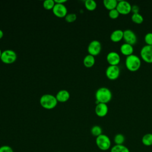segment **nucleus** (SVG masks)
<instances>
[{
    "instance_id": "1",
    "label": "nucleus",
    "mask_w": 152,
    "mask_h": 152,
    "mask_svg": "<svg viewBox=\"0 0 152 152\" xmlns=\"http://www.w3.org/2000/svg\"><path fill=\"white\" fill-rule=\"evenodd\" d=\"M96 100L99 103H107L112 98V93L110 90L107 87H102L98 88L95 93Z\"/></svg>"
},
{
    "instance_id": "2",
    "label": "nucleus",
    "mask_w": 152,
    "mask_h": 152,
    "mask_svg": "<svg viewBox=\"0 0 152 152\" xmlns=\"http://www.w3.org/2000/svg\"><path fill=\"white\" fill-rule=\"evenodd\" d=\"M125 64L126 68L129 71L135 72L140 69L141 65V61L139 56L135 54H132L126 56Z\"/></svg>"
},
{
    "instance_id": "3",
    "label": "nucleus",
    "mask_w": 152,
    "mask_h": 152,
    "mask_svg": "<svg viewBox=\"0 0 152 152\" xmlns=\"http://www.w3.org/2000/svg\"><path fill=\"white\" fill-rule=\"evenodd\" d=\"M40 103L46 109H52L57 105L58 101L55 96L50 94H45L40 97Z\"/></svg>"
},
{
    "instance_id": "4",
    "label": "nucleus",
    "mask_w": 152,
    "mask_h": 152,
    "mask_svg": "<svg viewBox=\"0 0 152 152\" xmlns=\"http://www.w3.org/2000/svg\"><path fill=\"white\" fill-rule=\"evenodd\" d=\"M96 144L100 150L107 151L110 149L112 142L110 138L107 135L102 134L96 138Z\"/></svg>"
},
{
    "instance_id": "5",
    "label": "nucleus",
    "mask_w": 152,
    "mask_h": 152,
    "mask_svg": "<svg viewBox=\"0 0 152 152\" xmlns=\"http://www.w3.org/2000/svg\"><path fill=\"white\" fill-rule=\"evenodd\" d=\"M17 58V54L14 50L11 49H7L2 52L1 60L4 64H11L14 63L16 61Z\"/></svg>"
},
{
    "instance_id": "6",
    "label": "nucleus",
    "mask_w": 152,
    "mask_h": 152,
    "mask_svg": "<svg viewBox=\"0 0 152 152\" xmlns=\"http://www.w3.org/2000/svg\"><path fill=\"white\" fill-rule=\"evenodd\" d=\"M140 56L142 60L148 64L152 63V46L144 45L140 50Z\"/></svg>"
},
{
    "instance_id": "7",
    "label": "nucleus",
    "mask_w": 152,
    "mask_h": 152,
    "mask_svg": "<svg viewBox=\"0 0 152 152\" xmlns=\"http://www.w3.org/2000/svg\"><path fill=\"white\" fill-rule=\"evenodd\" d=\"M105 74L108 79L116 80L120 75V68L118 65H109L106 69Z\"/></svg>"
},
{
    "instance_id": "8",
    "label": "nucleus",
    "mask_w": 152,
    "mask_h": 152,
    "mask_svg": "<svg viewBox=\"0 0 152 152\" xmlns=\"http://www.w3.org/2000/svg\"><path fill=\"white\" fill-rule=\"evenodd\" d=\"M101 50V43L97 40H94L90 42L87 47V51L88 52V54L94 56L99 55L100 53Z\"/></svg>"
},
{
    "instance_id": "9",
    "label": "nucleus",
    "mask_w": 152,
    "mask_h": 152,
    "mask_svg": "<svg viewBox=\"0 0 152 152\" xmlns=\"http://www.w3.org/2000/svg\"><path fill=\"white\" fill-rule=\"evenodd\" d=\"M131 8L132 5L129 2L121 0L118 1L116 9L118 10L120 14L126 15L131 12Z\"/></svg>"
},
{
    "instance_id": "10",
    "label": "nucleus",
    "mask_w": 152,
    "mask_h": 152,
    "mask_svg": "<svg viewBox=\"0 0 152 152\" xmlns=\"http://www.w3.org/2000/svg\"><path fill=\"white\" fill-rule=\"evenodd\" d=\"M123 39L125 43L134 45L137 43V37L136 34L131 29H126L124 30Z\"/></svg>"
},
{
    "instance_id": "11",
    "label": "nucleus",
    "mask_w": 152,
    "mask_h": 152,
    "mask_svg": "<svg viewBox=\"0 0 152 152\" xmlns=\"http://www.w3.org/2000/svg\"><path fill=\"white\" fill-rule=\"evenodd\" d=\"M106 61L109 65H118L121 61L119 54L115 51H111L106 55Z\"/></svg>"
},
{
    "instance_id": "12",
    "label": "nucleus",
    "mask_w": 152,
    "mask_h": 152,
    "mask_svg": "<svg viewBox=\"0 0 152 152\" xmlns=\"http://www.w3.org/2000/svg\"><path fill=\"white\" fill-rule=\"evenodd\" d=\"M52 12L55 16L59 18H63L67 14V9L64 4H55L52 9Z\"/></svg>"
},
{
    "instance_id": "13",
    "label": "nucleus",
    "mask_w": 152,
    "mask_h": 152,
    "mask_svg": "<svg viewBox=\"0 0 152 152\" xmlns=\"http://www.w3.org/2000/svg\"><path fill=\"white\" fill-rule=\"evenodd\" d=\"M108 106L106 103H99L95 107V113L99 117H104L108 113Z\"/></svg>"
},
{
    "instance_id": "14",
    "label": "nucleus",
    "mask_w": 152,
    "mask_h": 152,
    "mask_svg": "<svg viewBox=\"0 0 152 152\" xmlns=\"http://www.w3.org/2000/svg\"><path fill=\"white\" fill-rule=\"evenodd\" d=\"M120 52L122 55L126 56H129L133 54V52H134L133 45H131L126 43H124L120 46Z\"/></svg>"
},
{
    "instance_id": "15",
    "label": "nucleus",
    "mask_w": 152,
    "mask_h": 152,
    "mask_svg": "<svg viewBox=\"0 0 152 152\" xmlns=\"http://www.w3.org/2000/svg\"><path fill=\"white\" fill-rule=\"evenodd\" d=\"M123 37L124 31L121 29H116L111 33L110 39L113 42H119L123 39Z\"/></svg>"
},
{
    "instance_id": "16",
    "label": "nucleus",
    "mask_w": 152,
    "mask_h": 152,
    "mask_svg": "<svg viewBox=\"0 0 152 152\" xmlns=\"http://www.w3.org/2000/svg\"><path fill=\"white\" fill-rule=\"evenodd\" d=\"M55 97L58 102L63 103L66 102L69 100L70 97V94L66 90H61L57 93Z\"/></svg>"
},
{
    "instance_id": "17",
    "label": "nucleus",
    "mask_w": 152,
    "mask_h": 152,
    "mask_svg": "<svg viewBox=\"0 0 152 152\" xmlns=\"http://www.w3.org/2000/svg\"><path fill=\"white\" fill-rule=\"evenodd\" d=\"M95 64V58L90 54L86 55L83 59V64L87 68L92 67Z\"/></svg>"
},
{
    "instance_id": "18",
    "label": "nucleus",
    "mask_w": 152,
    "mask_h": 152,
    "mask_svg": "<svg viewBox=\"0 0 152 152\" xmlns=\"http://www.w3.org/2000/svg\"><path fill=\"white\" fill-rule=\"evenodd\" d=\"M118 1L117 0H104L103 1L104 7L109 11L116 8Z\"/></svg>"
},
{
    "instance_id": "19",
    "label": "nucleus",
    "mask_w": 152,
    "mask_h": 152,
    "mask_svg": "<svg viewBox=\"0 0 152 152\" xmlns=\"http://www.w3.org/2000/svg\"><path fill=\"white\" fill-rule=\"evenodd\" d=\"M141 142L145 146L152 145V133H147L144 134L141 139Z\"/></svg>"
},
{
    "instance_id": "20",
    "label": "nucleus",
    "mask_w": 152,
    "mask_h": 152,
    "mask_svg": "<svg viewBox=\"0 0 152 152\" xmlns=\"http://www.w3.org/2000/svg\"><path fill=\"white\" fill-rule=\"evenodd\" d=\"M110 152H130L129 148L123 145H114L110 148Z\"/></svg>"
},
{
    "instance_id": "21",
    "label": "nucleus",
    "mask_w": 152,
    "mask_h": 152,
    "mask_svg": "<svg viewBox=\"0 0 152 152\" xmlns=\"http://www.w3.org/2000/svg\"><path fill=\"white\" fill-rule=\"evenodd\" d=\"M125 140V136L122 134H117L113 138V141L115 145H123Z\"/></svg>"
},
{
    "instance_id": "22",
    "label": "nucleus",
    "mask_w": 152,
    "mask_h": 152,
    "mask_svg": "<svg viewBox=\"0 0 152 152\" xmlns=\"http://www.w3.org/2000/svg\"><path fill=\"white\" fill-rule=\"evenodd\" d=\"M85 7L88 11H94L97 7V3L94 0H86L84 3Z\"/></svg>"
},
{
    "instance_id": "23",
    "label": "nucleus",
    "mask_w": 152,
    "mask_h": 152,
    "mask_svg": "<svg viewBox=\"0 0 152 152\" xmlns=\"http://www.w3.org/2000/svg\"><path fill=\"white\" fill-rule=\"evenodd\" d=\"M131 20L136 24H141L144 21V18L141 14L138 13L132 14L131 15Z\"/></svg>"
},
{
    "instance_id": "24",
    "label": "nucleus",
    "mask_w": 152,
    "mask_h": 152,
    "mask_svg": "<svg viewBox=\"0 0 152 152\" xmlns=\"http://www.w3.org/2000/svg\"><path fill=\"white\" fill-rule=\"evenodd\" d=\"M90 132H91V134L94 137H97L98 136L102 134V129L99 125H94L91 128Z\"/></svg>"
},
{
    "instance_id": "25",
    "label": "nucleus",
    "mask_w": 152,
    "mask_h": 152,
    "mask_svg": "<svg viewBox=\"0 0 152 152\" xmlns=\"http://www.w3.org/2000/svg\"><path fill=\"white\" fill-rule=\"evenodd\" d=\"M55 5V1L53 0H46L43 2V6L45 9L47 10H52Z\"/></svg>"
},
{
    "instance_id": "26",
    "label": "nucleus",
    "mask_w": 152,
    "mask_h": 152,
    "mask_svg": "<svg viewBox=\"0 0 152 152\" xmlns=\"http://www.w3.org/2000/svg\"><path fill=\"white\" fill-rule=\"evenodd\" d=\"M65 21L68 23H72L75 21L77 19V15L74 13H69L67 14L66 15L65 17Z\"/></svg>"
},
{
    "instance_id": "27",
    "label": "nucleus",
    "mask_w": 152,
    "mask_h": 152,
    "mask_svg": "<svg viewBox=\"0 0 152 152\" xmlns=\"http://www.w3.org/2000/svg\"><path fill=\"white\" fill-rule=\"evenodd\" d=\"M144 41L147 45L152 46V33L149 32L145 34L144 36Z\"/></svg>"
},
{
    "instance_id": "28",
    "label": "nucleus",
    "mask_w": 152,
    "mask_h": 152,
    "mask_svg": "<svg viewBox=\"0 0 152 152\" xmlns=\"http://www.w3.org/2000/svg\"><path fill=\"white\" fill-rule=\"evenodd\" d=\"M119 14H120L119 13V12L118 11V10L116 8L109 11V17L112 19L117 18L119 17Z\"/></svg>"
},
{
    "instance_id": "29",
    "label": "nucleus",
    "mask_w": 152,
    "mask_h": 152,
    "mask_svg": "<svg viewBox=\"0 0 152 152\" xmlns=\"http://www.w3.org/2000/svg\"><path fill=\"white\" fill-rule=\"evenodd\" d=\"M0 152H14V151L10 146L4 145L0 147Z\"/></svg>"
},
{
    "instance_id": "30",
    "label": "nucleus",
    "mask_w": 152,
    "mask_h": 152,
    "mask_svg": "<svg viewBox=\"0 0 152 152\" xmlns=\"http://www.w3.org/2000/svg\"><path fill=\"white\" fill-rule=\"evenodd\" d=\"M131 12H132V14L138 13L139 12V7H138V5H132Z\"/></svg>"
},
{
    "instance_id": "31",
    "label": "nucleus",
    "mask_w": 152,
    "mask_h": 152,
    "mask_svg": "<svg viewBox=\"0 0 152 152\" xmlns=\"http://www.w3.org/2000/svg\"><path fill=\"white\" fill-rule=\"evenodd\" d=\"M66 0H55V4H64L65 2H66Z\"/></svg>"
},
{
    "instance_id": "32",
    "label": "nucleus",
    "mask_w": 152,
    "mask_h": 152,
    "mask_svg": "<svg viewBox=\"0 0 152 152\" xmlns=\"http://www.w3.org/2000/svg\"><path fill=\"white\" fill-rule=\"evenodd\" d=\"M3 36H4V32H3V31L2 30L0 29V39L2 38Z\"/></svg>"
},
{
    "instance_id": "33",
    "label": "nucleus",
    "mask_w": 152,
    "mask_h": 152,
    "mask_svg": "<svg viewBox=\"0 0 152 152\" xmlns=\"http://www.w3.org/2000/svg\"><path fill=\"white\" fill-rule=\"evenodd\" d=\"M2 52L1 50L0 49V59H1V55H2Z\"/></svg>"
},
{
    "instance_id": "34",
    "label": "nucleus",
    "mask_w": 152,
    "mask_h": 152,
    "mask_svg": "<svg viewBox=\"0 0 152 152\" xmlns=\"http://www.w3.org/2000/svg\"><path fill=\"white\" fill-rule=\"evenodd\" d=\"M58 152H61V151H58Z\"/></svg>"
}]
</instances>
